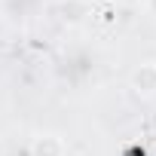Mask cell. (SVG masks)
<instances>
[{"label":"cell","mask_w":156,"mask_h":156,"mask_svg":"<svg viewBox=\"0 0 156 156\" xmlns=\"http://www.w3.org/2000/svg\"><path fill=\"white\" fill-rule=\"evenodd\" d=\"M28 156H67V144L55 132H40L28 144Z\"/></svg>","instance_id":"cell-2"},{"label":"cell","mask_w":156,"mask_h":156,"mask_svg":"<svg viewBox=\"0 0 156 156\" xmlns=\"http://www.w3.org/2000/svg\"><path fill=\"white\" fill-rule=\"evenodd\" d=\"M150 6H153V9H156V0H150Z\"/></svg>","instance_id":"cell-3"},{"label":"cell","mask_w":156,"mask_h":156,"mask_svg":"<svg viewBox=\"0 0 156 156\" xmlns=\"http://www.w3.org/2000/svg\"><path fill=\"white\" fill-rule=\"evenodd\" d=\"M129 86L135 95L141 98H153L156 95V61H144L129 73Z\"/></svg>","instance_id":"cell-1"}]
</instances>
